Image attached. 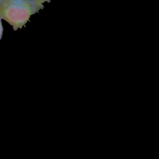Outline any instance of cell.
Masks as SVG:
<instances>
[{
  "label": "cell",
  "mask_w": 159,
  "mask_h": 159,
  "mask_svg": "<svg viewBox=\"0 0 159 159\" xmlns=\"http://www.w3.org/2000/svg\"><path fill=\"white\" fill-rule=\"evenodd\" d=\"M50 0H0V18L12 26L14 30L25 26L30 17L44 8Z\"/></svg>",
  "instance_id": "cell-1"
},
{
  "label": "cell",
  "mask_w": 159,
  "mask_h": 159,
  "mask_svg": "<svg viewBox=\"0 0 159 159\" xmlns=\"http://www.w3.org/2000/svg\"><path fill=\"white\" fill-rule=\"evenodd\" d=\"M3 34V27L1 22V19L0 18V40L1 39Z\"/></svg>",
  "instance_id": "cell-2"
}]
</instances>
